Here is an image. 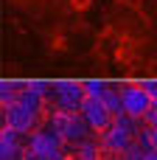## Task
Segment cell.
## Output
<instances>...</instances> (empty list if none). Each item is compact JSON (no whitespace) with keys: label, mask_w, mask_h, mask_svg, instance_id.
I'll list each match as a JSON object with an SVG mask.
<instances>
[{"label":"cell","mask_w":157,"mask_h":160,"mask_svg":"<svg viewBox=\"0 0 157 160\" xmlns=\"http://www.w3.org/2000/svg\"><path fill=\"white\" fill-rule=\"evenodd\" d=\"M28 152H34L39 160H65V155H62V138L56 132H51L48 127L39 129V132H31Z\"/></svg>","instance_id":"1"},{"label":"cell","mask_w":157,"mask_h":160,"mask_svg":"<svg viewBox=\"0 0 157 160\" xmlns=\"http://www.w3.org/2000/svg\"><path fill=\"white\" fill-rule=\"evenodd\" d=\"M51 96H53V101H56V107L62 112H79L84 98H87L84 87L79 82H59V84L51 87Z\"/></svg>","instance_id":"2"},{"label":"cell","mask_w":157,"mask_h":160,"mask_svg":"<svg viewBox=\"0 0 157 160\" xmlns=\"http://www.w3.org/2000/svg\"><path fill=\"white\" fill-rule=\"evenodd\" d=\"M79 115H81V118L87 121V127H90V129H96V132L110 129V127H112V121H115V115L107 110L104 98H84V104H81Z\"/></svg>","instance_id":"3"},{"label":"cell","mask_w":157,"mask_h":160,"mask_svg":"<svg viewBox=\"0 0 157 160\" xmlns=\"http://www.w3.org/2000/svg\"><path fill=\"white\" fill-rule=\"evenodd\" d=\"M121 98H124V112H126V115H132V118H143V115L149 112V107L155 104L143 84L124 87V90H121Z\"/></svg>","instance_id":"4"},{"label":"cell","mask_w":157,"mask_h":160,"mask_svg":"<svg viewBox=\"0 0 157 160\" xmlns=\"http://www.w3.org/2000/svg\"><path fill=\"white\" fill-rule=\"evenodd\" d=\"M132 143H135V132L126 129V127L118 124V121H112V127L101 132V146H104L107 152H112V155H124Z\"/></svg>","instance_id":"5"},{"label":"cell","mask_w":157,"mask_h":160,"mask_svg":"<svg viewBox=\"0 0 157 160\" xmlns=\"http://www.w3.org/2000/svg\"><path fill=\"white\" fill-rule=\"evenodd\" d=\"M34 124H37V112H31V110H25V107H20V104L6 107V127H8V129L25 135V132L34 129Z\"/></svg>","instance_id":"6"},{"label":"cell","mask_w":157,"mask_h":160,"mask_svg":"<svg viewBox=\"0 0 157 160\" xmlns=\"http://www.w3.org/2000/svg\"><path fill=\"white\" fill-rule=\"evenodd\" d=\"M20 132L3 127V135H0V160H17L20 158V141H17Z\"/></svg>","instance_id":"7"},{"label":"cell","mask_w":157,"mask_h":160,"mask_svg":"<svg viewBox=\"0 0 157 160\" xmlns=\"http://www.w3.org/2000/svg\"><path fill=\"white\" fill-rule=\"evenodd\" d=\"M87 121L81 118V115H73L70 118V124H67V132H65V141H70V143H84L87 141Z\"/></svg>","instance_id":"8"},{"label":"cell","mask_w":157,"mask_h":160,"mask_svg":"<svg viewBox=\"0 0 157 160\" xmlns=\"http://www.w3.org/2000/svg\"><path fill=\"white\" fill-rule=\"evenodd\" d=\"M104 104H107V110L118 118V115H124V98H121V90H115V87H107V93H104Z\"/></svg>","instance_id":"9"},{"label":"cell","mask_w":157,"mask_h":160,"mask_svg":"<svg viewBox=\"0 0 157 160\" xmlns=\"http://www.w3.org/2000/svg\"><path fill=\"white\" fill-rule=\"evenodd\" d=\"M20 84H14V82H3V87H0V101H3V107H11V104H17V98H20Z\"/></svg>","instance_id":"10"},{"label":"cell","mask_w":157,"mask_h":160,"mask_svg":"<svg viewBox=\"0 0 157 160\" xmlns=\"http://www.w3.org/2000/svg\"><path fill=\"white\" fill-rule=\"evenodd\" d=\"M81 87H84V96L87 98H104V93H107V87L110 84H104V82H81Z\"/></svg>","instance_id":"11"},{"label":"cell","mask_w":157,"mask_h":160,"mask_svg":"<svg viewBox=\"0 0 157 160\" xmlns=\"http://www.w3.org/2000/svg\"><path fill=\"white\" fill-rule=\"evenodd\" d=\"M76 160H101V155H98V149L93 146V143H79V155H76Z\"/></svg>","instance_id":"12"},{"label":"cell","mask_w":157,"mask_h":160,"mask_svg":"<svg viewBox=\"0 0 157 160\" xmlns=\"http://www.w3.org/2000/svg\"><path fill=\"white\" fill-rule=\"evenodd\" d=\"M140 143H146L149 149H157V124H152V127H146V129H143Z\"/></svg>","instance_id":"13"},{"label":"cell","mask_w":157,"mask_h":160,"mask_svg":"<svg viewBox=\"0 0 157 160\" xmlns=\"http://www.w3.org/2000/svg\"><path fill=\"white\" fill-rule=\"evenodd\" d=\"M143 121H146V127H152V124H157V101L149 107V112L143 115Z\"/></svg>","instance_id":"14"},{"label":"cell","mask_w":157,"mask_h":160,"mask_svg":"<svg viewBox=\"0 0 157 160\" xmlns=\"http://www.w3.org/2000/svg\"><path fill=\"white\" fill-rule=\"evenodd\" d=\"M143 87H146V93L152 96V101H157V82H143Z\"/></svg>","instance_id":"15"},{"label":"cell","mask_w":157,"mask_h":160,"mask_svg":"<svg viewBox=\"0 0 157 160\" xmlns=\"http://www.w3.org/2000/svg\"><path fill=\"white\" fill-rule=\"evenodd\" d=\"M146 160H157V149H152V152L146 155Z\"/></svg>","instance_id":"16"}]
</instances>
